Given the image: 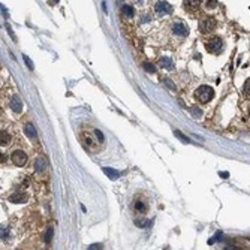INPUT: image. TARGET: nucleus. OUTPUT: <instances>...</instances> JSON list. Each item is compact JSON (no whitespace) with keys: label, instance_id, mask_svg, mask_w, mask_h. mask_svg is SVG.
Here are the masks:
<instances>
[{"label":"nucleus","instance_id":"nucleus-2","mask_svg":"<svg viewBox=\"0 0 250 250\" xmlns=\"http://www.w3.org/2000/svg\"><path fill=\"white\" fill-rule=\"evenodd\" d=\"M195 97L201 103H207V102H210L214 97V91L210 85H201L198 90L195 91Z\"/></svg>","mask_w":250,"mask_h":250},{"label":"nucleus","instance_id":"nucleus-23","mask_svg":"<svg viewBox=\"0 0 250 250\" xmlns=\"http://www.w3.org/2000/svg\"><path fill=\"white\" fill-rule=\"evenodd\" d=\"M163 83H165V84H166V85H168L169 88H172V90H175V85H174V83H172V81H169L168 78H165V80H163Z\"/></svg>","mask_w":250,"mask_h":250},{"label":"nucleus","instance_id":"nucleus-5","mask_svg":"<svg viewBox=\"0 0 250 250\" xmlns=\"http://www.w3.org/2000/svg\"><path fill=\"white\" fill-rule=\"evenodd\" d=\"M154 11H156L157 17H166V15H169L171 12H172V6H171L168 2H165V0H160V2L156 3Z\"/></svg>","mask_w":250,"mask_h":250},{"label":"nucleus","instance_id":"nucleus-6","mask_svg":"<svg viewBox=\"0 0 250 250\" xmlns=\"http://www.w3.org/2000/svg\"><path fill=\"white\" fill-rule=\"evenodd\" d=\"M205 48H207V51H208V52H211V54H219V52L222 51V48H223L222 39H219V37H213L211 41H208V42L205 44Z\"/></svg>","mask_w":250,"mask_h":250},{"label":"nucleus","instance_id":"nucleus-12","mask_svg":"<svg viewBox=\"0 0 250 250\" xmlns=\"http://www.w3.org/2000/svg\"><path fill=\"white\" fill-rule=\"evenodd\" d=\"M24 133L29 138H32V139H36V136H37V132H36V129H35V126L32 123H27L24 126Z\"/></svg>","mask_w":250,"mask_h":250},{"label":"nucleus","instance_id":"nucleus-1","mask_svg":"<svg viewBox=\"0 0 250 250\" xmlns=\"http://www.w3.org/2000/svg\"><path fill=\"white\" fill-rule=\"evenodd\" d=\"M81 141L84 144V147L91 150L93 153L99 151L100 145L103 144V135L100 130L97 129H88L87 132H81Z\"/></svg>","mask_w":250,"mask_h":250},{"label":"nucleus","instance_id":"nucleus-3","mask_svg":"<svg viewBox=\"0 0 250 250\" xmlns=\"http://www.w3.org/2000/svg\"><path fill=\"white\" fill-rule=\"evenodd\" d=\"M216 25H217V24H216V20L211 18V17H205V18L199 20V30H201V33H204V35L214 32Z\"/></svg>","mask_w":250,"mask_h":250},{"label":"nucleus","instance_id":"nucleus-15","mask_svg":"<svg viewBox=\"0 0 250 250\" xmlns=\"http://www.w3.org/2000/svg\"><path fill=\"white\" fill-rule=\"evenodd\" d=\"M35 168H36V171H44L45 168H47V162H45V159H42V157H39V159H36V162H35Z\"/></svg>","mask_w":250,"mask_h":250},{"label":"nucleus","instance_id":"nucleus-19","mask_svg":"<svg viewBox=\"0 0 250 250\" xmlns=\"http://www.w3.org/2000/svg\"><path fill=\"white\" fill-rule=\"evenodd\" d=\"M244 95L250 97V78H249V80L246 81V84H244Z\"/></svg>","mask_w":250,"mask_h":250},{"label":"nucleus","instance_id":"nucleus-25","mask_svg":"<svg viewBox=\"0 0 250 250\" xmlns=\"http://www.w3.org/2000/svg\"><path fill=\"white\" fill-rule=\"evenodd\" d=\"M100 247H102L100 244H93V246H90L88 249H100Z\"/></svg>","mask_w":250,"mask_h":250},{"label":"nucleus","instance_id":"nucleus-17","mask_svg":"<svg viewBox=\"0 0 250 250\" xmlns=\"http://www.w3.org/2000/svg\"><path fill=\"white\" fill-rule=\"evenodd\" d=\"M123 15H124L126 18H132V17H133V9L130 8V6H124V8H123Z\"/></svg>","mask_w":250,"mask_h":250},{"label":"nucleus","instance_id":"nucleus-20","mask_svg":"<svg viewBox=\"0 0 250 250\" xmlns=\"http://www.w3.org/2000/svg\"><path fill=\"white\" fill-rule=\"evenodd\" d=\"M144 68H145V71L150 72V73H154V72H156L154 66H153V64H150V63H145V64H144Z\"/></svg>","mask_w":250,"mask_h":250},{"label":"nucleus","instance_id":"nucleus-24","mask_svg":"<svg viewBox=\"0 0 250 250\" xmlns=\"http://www.w3.org/2000/svg\"><path fill=\"white\" fill-rule=\"evenodd\" d=\"M51 237H52V229H48V232H47V237H45V241H47V243H49Z\"/></svg>","mask_w":250,"mask_h":250},{"label":"nucleus","instance_id":"nucleus-18","mask_svg":"<svg viewBox=\"0 0 250 250\" xmlns=\"http://www.w3.org/2000/svg\"><path fill=\"white\" fill-rule=\"evenodd\" d=\"M0 138H2V145H8V144H9V141H11L9 135L5 132V130H2V133H0Z\"/></svg>","mask_w":250,"mask_h":250},{"label":"nucleus","instance_id":"nucleus-14","mask_svg":"<svg viewBox=\"0 0 250 250\" xmlns=\"http://www.w3.org/2000/svg\"><path fill=\"white\" fill-rule=\"evenodd\" d=\"M103 172L107 174L108 178H111V180H117L118 177H120V174H118L115 169H111V168H103Z\"/></svg>","mask_w":250,"mask_h":250},{"label":"nucleus","instance_id":"nucleus-21","mask_svg":"<svg viewBox=\"0 0 250 250\" xmlns=\"http://www.w3.org/2000/svg\"><path fill=\"white\" fill-rule=\"evenodd\" d=\"M24 61H25V64H27V66H29V69L30 71H33L35 69V66H33V63H32V60L27 57V56H24Z\"/></svg>","mask_w":250,"mask_h":250},{"label":"nucleus","instance_id":"nucleus-10","mask_svg":"<svg viewBox=\"0 0 250 250\" xmlns=\"http://www.w3.org/2000/svg\"><path fill=\"white\" fill-rule=\"evenodd\" d=\"M11 108H12V111L14 112H17V114H20L21 111H23V102L20 100V97L18 96H14L11 99Z\"/></svg>","mask_w":250,"mask_h":250},{"label":"nucleus","instance_id":"nucleus-22","mask_svg":"<svg viewBox=\"0 0 250 250\" xmlns=\"http://www.w3.org/2000/svg\"><path fill=\"white\" fill-rule=\"evenodd\" d=\"M175 136H178L183 142H190V141H189V138H187V136H184V135H181V133L178 132V130H175Z\"/></svg>","mask_w":250,"mask_h":250},{"label":"nucleus","instance_id":"nucleus-4","mask_svg":"<svg viewBox=\"0 0 250 250\" xmlns=\"http://www.w3.org/2000/svg\"><path fill=\"white\" fill-rule=\"evenodd\" d=\"M171 30H172V33H174L175 36H178V37H186L187 33H189L187 25L184 24L181 20H175V21L172 23V25H171Z\"/></svg>","mask_w":250,"mask_h":250},{"label":"nucleus","instance_id":"nucleus-7","mask_svg":"<svg viewBox=\"0 0 250 250\" xmlns=\"http://www.w3.org/2000/svg\"><path fill=\"white\" fill-rule=\"evenodd\" d=\"M11 160H12V163H15L17 166H24L25 163H27V156H25V153H24V151L17 150V151L12 153Z\"/></svg>","mask_w":250,"mask_h":250},{"label":"nucleus","instance_id":"nucleus-11","mask_svg":"<svg viewBox=\"0 0 250 250\" xmlns=\"http://www.w3.org/2000/svg\"><path fill=\"white\" fill-rule=\"evenodd\" d=\"M159 66L163 68V69H172V68H174V61L171 60L169 57L163 56V57L159 59Z\"/></svg>","mask_w":250,"mask_h":250},{"label":"nucleus","instance_id":"nucleus-9","mask_svg":"<svg viewBox=\"0 0 250 250\" xmlns=\"http://www.w3.org/2000/svg\"><path fill=\"white\" fill-rule=\"evenodd\" d=\"M183 5L189 12H193V11H198L199 6H201V0H183Z\"/></svg>","mask_w":250,"mask_h":250},{"label":"nucleus","instance_id":"nucleus-8","mask_svg":"<svg viewBox=\"0 0 250 250\" xmlns=\"http://www.w3.org/2000/svg\"><path fill=\"white\" fill-rule=\"evenodd\" d=\"M132 210H133L136 214H145V211L148 210V205H147V202L144 201V199L136 198V199H133V202H132Z\"/></svg>","mask_w":250,"mask_h":250},{"label":"nucleus","instance_id":"nucleus-13","mask_svg":"<svg viewBox=\"0 0 250 250\" xmlns=\"http://www.w3.org/2000/svg\"><path fill=\"white\" fill-rule=\"evenodd\" d=\"M9 201L11 202H15V204L25 202V201H27V195H25V193H15V195H12L11 198H9Z\"/></svg>","mask_w":250,"mask_h":250},{"label":"nucleus","instance_id":"nucleus-16","mask_svg":"<svg viewBox=\"0 0 250 250\" xmlns=\"http://www.w3.org/2000/svg\"><path fill=\"white\" fill-rule=\"evenodd\" d=\"M148 223H150V222H148L147 219H139V217L135 219V225H136L138 228H145V226H148Z\"/></svg>","mask_w":250,"mask_h":250}]
</instances>
